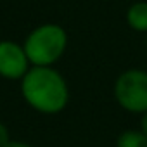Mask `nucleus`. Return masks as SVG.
I'll list each match as a JSON object with an SVG mask.
<instances>
[{
  "label": "nucleus",
  "instance_id": "nucleus-4",
  "mask_svg": "<svg viewBox=\"0 0 147 147\" xmlns=\"http://www.w3.org/2000/svg\"><path fill=\"white\" fill-rule=\"evenodd\" d=\"M31 69L23 43L14 40H0V78L7 82H21Z\"/></svg>",
  "mask_w": 147,
  "mask_h": 147
},
{
  "label": "nucleus",
  "instance_id": "nucleus-6",
  "mask_svg": "<svg viewBox=\"0 0 147 147\" xmlns=\"http://www.w3.org/2000/svg\"><path fill=\"white\" fill-rule=\"evenodd\" d=\"M116 147H147V137L140 130H123L116 138Z\"/></svg>",
  "mask_w": 147,
  "mask_h": 147
},
{
  "label": "nucleus",
  "instance_id": "nucleus-9",
  "mask_svg": "<svg viewBox=\"0 0 147 147\" xmlns=\"http://www.w3.org/2000/svg\"><path fill=\"white\" fill-rule=\"evenodd\" d=\"M138 130L147 137V113L140 116V126H138Z\"/></svg>",
  "mask_w": 147,
  "mask_h": 147
},
{
  "label": "nucleus",
  "instance_id": "nucleus-1",
  "mask_svg": "<svg viewBox=\"0 0 147 147\" xmlns=\"http://www.w3.org/2000/svg\"><path fill=\"white\" fill-rule=\"evenodd\" d=\"M19 83L23 100L40 114H59L69 104V85L64 75L55 67L31 66Z\"/></svg>",
  "mask_w": 147,
  "mask_h": 147
},
{
  "label": "nucleus",
  "instance_id": "nucleus-8",
  "mask_svg": "<svg viewBox=\"0 0 147 147\" xmlns=\"http://www.w3.org/2000/svg\"><path fill=\"white\" fill-rule=\"evenodd\" d=\"M4 147H35V145H31L30 142H23V140H11L7 145H4Z\"/></svg>",
  "mask_w": 147,
  "mask_h": 147
},
{
  "label": "nucleus",
  "instance_id": "nucleus-5",
  "mask_svg": "<svg viewBox=\"0 0 147 147\" xmlns=\"http://www.w3.org/2000/svg\"><path fill=\"white\" fill-rule=\"evenodd\" d=\"M125 21H126L130 30H133L137 33H145L147 35V2H145V0L133 2L126 9Z\"/></svg>",
  "mask_w": 147,
  "mask_h": 147
},
{
  "label": "nucleus",
  "instance_id": "nucleus-2",
  "mask_svg": "<svg viewBox=\"0 0 147 147\" xmlns=\"http://www.w3.org/2000/svg\"><path fill=\"white\" fill-rule=\"evenodd\" d=\"M69 36L66 28L57 23H43L35 26L24 38L23 47L31 66L55 67L67 50Z\"/></svg>",
  "mask_w": 147,
  "mask_h": 147
},
{
  "label": "nucleus",
  "instance_id": "nucleus-7",
  "mask_svg": "<svg viewBox=\"0 0 147 147\" xmlns=\"http://www.w3.org/2000/svg\"><path fill=\"white\" fill-rule=\"evenodd\" d=\"M11 131H9V126L4 123V121H0V147H4L11 142Z\"/></svg>",
  "mask_w": 147,
  "mask_h": 147
},
{
  "label": "nucleus",
  "instance_id": "nucleus-3",
  "mask_svg": "<svg viewBox=\"0 0 147 147\" xmlns=\"http://www.w3.org/2000/svg\"><path fill=\"white\" fill-rule=\"evenodd\" d=\"M113 95L116 104L131 114L147 113V71L140 67H130L119 73L113 85Z\"/></svg>",
  "mask_w": 147,
  "mask_h": 147
},
{
  "label": "nucleus",
  "instance_id": "nucleus-10",
  "mask_svg": "<svg viewBox=\"0 0 147 147\" xmlns=\"http://www.w3.org/2000/svg\"><path fill=\"white\" fill-rule=\"evenodd\" d=\"M145 52H147V35H145Z\"/></svg>",
  "mask_w": 147,
  "mask_h": 147
}]
</instances>
